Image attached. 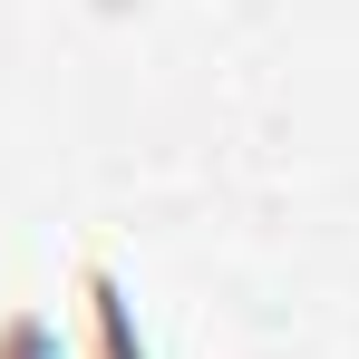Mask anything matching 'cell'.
<instances>
[{
    "label": "cell",
    "mask_w": 359,
    "mask_h": 359,
    "mask_svg": "<svg viewBox=\"0 0 359 359\" xmlns=\"http://www.w3.org/2000/svg\"><path fill=\"white\" fill-rule=\"evenodd\" d=\"M78 301H88V350H97V359H146L136 301L117 292V272H107V262H88V272H78Z\"/></svg>",
    "instance_id": "cell-1"
}]
</instances>
